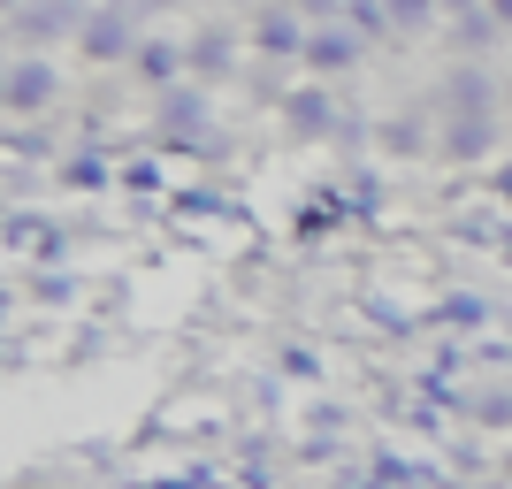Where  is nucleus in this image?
Wrapping results in <instances>:
<instances>
[{
    "label": "nucleus",
    "mask_w": 512,
    "mask_h": 489,
    "mask_svg": "<svg viewBox=\"0 0 512 489\" xmlns=\"http://www.w3.org/2000/svg\"><path fill=\"white\" fill-rule=\"evenodd\" d=\"M153 31L138 23V8H85V31H77V54L85 69H107V62H138V46Z\"/></svg>",
    "instance_id": "obj_1"
},
{
    "label": "nucleus",
    "mask_w": 512,
    "mask_h": 489,
    "mask_svg": "<svg viewBox=\"0 0 512 489\" xmlns=\"http://www.w3.org/2000/svg\"><path fill=\"white\" fill-rule=\"evenodd\" d=\"M54 100H62V69L46 62V54H16L8 77H0V107H8L16 123H31V115H46Z\"/></svg>",
    "instance_id": "obj_2"
},
{
    "label": "nucleus",
    "mask_w": 512,
    "mask_h": 489,
    "mask_svg": "<svg viewBox=\"0 0 512 489\" xmlns=\"http://www.w3.org/2000/svg\"><path fill=\"white\" fill-rule=\"evenodd\" d=\"M497 146H505L497 115H444V130H436V153L451 169H482V161H497Z\"/></svg>",
    "instance_id": "obj_3"
},
{
    "label": "nucleus",
    "mask_w": 512,
    "mask_h": 489,
    "mask_svg": "<svg viewBox=\"0 0 512 489\" xmlns=\"http://www.w3.org/2000/svg\"><path fill=\"white\" fill-rule=\"evenodd\" d=\"M360 62H367V39L352 23H314V39H306V54H299L306 85H329V77H344V69H360Z\"/></svg>",
    "instance_id": "obj_4"
},
{
    "label": "nucleus",
    "mask_w": 512,
    "mask_h": 489,
    "mask_svg": "<svg viewBox=\"0 0 512 489\" xmlns=\"http://www.w3.org/2000/svg\"><path fill=\"white\" fill-rule=\"evenodd\" d=\"M436 130H444V115L398 107V115L375 123V153H383V161H428V153H436Z\"/></svg>",
    "instance_id": "obj_5"
},
{
    "label": "nucleus",
    "mask_w": 512,
    "mask_h": 489,
    "mask_svg": "<svg viewBox=\"0 0 512 489\" xmlns=\"http://www.w3.org/2000/svg\"><path fill=\"white\" fill-rule=\"evenodd\" d=\"M153 123L169 130V138H184V146H207V123H214V92L207 85H176L153 100Z\"/></svg>",
    "instance_id": "obj_6"
},
{
    "label": "nucleus",
    "mask_w": 512,
    "mask_h": 489,
    "mask_svg": "<svg viewBox=\"0 0 512 489\" xmlns=\"http://www.w3.org/2000/svg\"><path fill=\"white\" fill-rule=\"evenodd\" d=\"M436 92H444V115H497V69L490 62H451Z\"/></svg>",
    "instance_id": "obj_7"
},
{
    "label": "nucleus",
    "mask_w": 512,
    "mask_h": 489,
    "mask_svg": "<svg viewBox=\"0 0 512 489\" xmlns=\"http://www.w3.org/2000/svg\"><path fill=\"white\" fill-rule=\"evenodd\" d=\"M245 39H253L260 54H276V62H299L306 39H314V23H306V8H260V16L245 23Z\"/></svg>",
    "instance_id": "obj_8"
},
{
    "label": "nucleus",
    "mask_w": 512,
    "mask_h": 489,
    "mask_svg": "<svg viewBox=\"0 0 512 489\" xmlns=\"http://www.w3.org/2000/svg\"><path fill=\"white\" fill-rule=\"evenodd\" d=\"M130 77L146 85V100H161V92H176V85H192V46L146 39V46H138V62H130Z\"/></svg>",
    "instance_id": "obj_9"
},
{
    "label": "nucleus",
    "mask_w": 512,
    "mask_h": 489,
    "mask_svg": "<svg viewBox=\"0 0 512 489\" xmlns=\"http://www.w3.org/2000/svg\"><path fill=\"white\" fill-rule=\"evenodd\" d=\"M237 39H245V31H237V23H222V16H214V23H199V31H192V85H222V77H230V69H237Z\"/></svg>",
    "instance_id": "obj_10"
},
{
    "label": "nucleus",
    "mask_w": 512,
    "mask_h": 489,
    "mask_svg": "<svg viewBox=\"0 0 512 489\" xmlns=\"http://www.w3.org/2000/svg\"><path fill=\"white\" fill-rule=\"evenodd\" d=\"M77 31H85V8H8V39L23 54H39L54 39H77Z\"/></svg>",
    "instance_id": "obj_11"
},
{
    "label": "nucleus",
    "mask_w": 512,
    "mask_h": 489,
    "mask_svg": "<svg viewBox=\"0 0 512 489\" xmlns=\"http://www.w3.org/2000/svg\"><path fill=\"white\" fill-rule=\"evenodd\" d=\"M283 123H291V138H329V130L344 123L337 100H329V85H283Z\"/></svg>",
    "instance_id": "obj_12"
},
{
    "label": "nucleus",
    "mask_w": 512,
    "mask_h": 489,
    "mask_svg": "<svg viewBox=\"0 0 512 489\" xmlns=\"http://www.w3.org/2000/svg\"><path fill=\"white\" fill-rule=\"evenodd\" d=\"M444 39H451V62H490V46L505 39V31H497L490 8H451V16H444Z\"/></svg>",
    "instance_id": "obj_13"
},
{
    "label": "nucleus",
    "mask_w": 512,
    "mask_h": 489,
    "mask_svg": "<svg viewBox=\"0 0 512 489\" xmlns=\"http://www.w3.org/2000/svg\"><path fill=\"white\" fill-rule=\"evenodd\" d=\"M62 184H69V192H107V184H123V176L107 169L100 153H69V161H62Z\"/></svg>",
    "instance_id": "obj_14"
},
{
    "label": "nucleus",
    "mask_w": 512,
    "mask_h": 489,
    "mask_svg": "<svg viewBox=\"0 0 512 489\" xmlns=\"http://www.w3.org/2000/svg\"><path fill=\"white\" fill-rule=\"evenodd\" d=\"M467 413H474V428H497V436H505V444H512V383L482 390V398H474Z\"/></svg>",
    "instance_id": "obj_15"
},
{
    "label": "nucleus",
    "mask_w": 512,
    "mask_h": 489,
    "mask_svg": "<svg viewBox=\"0 0 512 489\" xmlns=\"http://www.w3.org/2000/svg\"><path fill=\"white\" fill-rule=\"evenodd\" d=\"M444 321H451V329H482V321H490V298H482V291H451Z\"/></svg>",
    "instance_id": "obj_16"
},
{
    "label": "nucleus",
    "mask_w": 512,
    "mask_h": 489,
    "mask_svg": "<svg viewBox=\"0 0 512 489\" xmlns=\"http://www.w3.org/2000/svg\"><path fill=\"white\" fill-rule=\"evenodd\" d=\"M344 23H352L360 39H383V31H390V8H367V0H360V8H344Z\"/></svg>",
    "instance_id": "obj_17"
},
{
    "label": "nucleus",
    "mask_w": 512,
    "mask_h": 489,
    "mask_svg": "<svg viewBox=\"0 0 512 489\" xmlns=\"http://www.w3.org/2000/svg\"><path fill=\"white\" fill-rule=\"evenodd\" d=\"M283 375H291V383H314V375H321V360L306 352V344H283Z\"/></svg>",
    "instance_id": "obj_18"
},
{
    "label": "nucleus",
    "mask_w": 512,
    "mask_h": 489,
    "mask_svg": "<svg viewBox=\"0 0 512 489\" xmlns=\"http://www.w3.org/2000/svg\"><path fill=\"white\" fill-rule=\"evenodd\" d=\"M428 23H436V8H421V0H398V8H390V31H428Z\"/></svg>",
    "instance_id": "obj_19"
},
{
    "label": "nucleus",
    "mask_w": 512,
    "mask_h": 489,
    "mask_svg": "<svg viewBox=\"0 0 512 489\" xmlns=\"http://www.w3.org/2000/svg\"><path fill=\"white\" fill-rule=\"evenodd\" d=\"M31 291L39 298H77V276H54V268H46V276H31Z\"/></svg>",
    "instance_id": "obj_20"
},
{
    "label": "nucleus",
    "mask_w": 512,
    "mask_h": 489,
    "mask_svg": "<svg viewBox=\"0 0 512 489\" xmlns=\"http://www.w3.org/2000/svg\"><path fill=\"white\" fill-rule=\"evenodd\" d=\"M123 184H130V192H153V184H161V169H153V161H130Z\"/></svg>",
    "instance_id": "obj_21"
},
{
    "label": "nucleus",
    "mask_w": 512,
    "mask_h": 489,
    "mask_svg": "<svg viewBox=\"0 0 512 489\" xmlns=\"http://www.w3.org/2000/svg\"><path fill=\"white\" fill-rule=\"evenodd\" d=\"M490 192H497V207H512V161H505V169L490 176Z\"/></svg>",
    "instance_id": "obj_22"
},
{
    "label": "nucleus",
    "mask_w": 512,
    "mask_h": 489,
    "mask_svg": "<svg viewBox=\"0 0 512 489\" xmlns=\"http://www.w3.org/2000/svg\"><path fill=\"white\" fill-rule=\"evenodd\" d=\"M497 474H505V482H512V444H505V451H497Z\"/></svg>",
    "instance_id": "obj_23"
},
{
    "label": "nucleus",
    "mask_w": 512,
    "mask_h": 489,
    "mask_svg": "<svg viewBox=\"0 0 512 489\" xmlns=\"http://www.w3.org/2000/svg\"><path fill=\"white\" fill-rule=\"evenodd\" d=\"M474 489H512V482H505V474H490V482H474Z\"/></svg>",
    "instance_id": "obj_24"
}]
</instances>
